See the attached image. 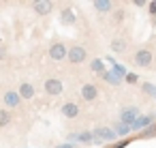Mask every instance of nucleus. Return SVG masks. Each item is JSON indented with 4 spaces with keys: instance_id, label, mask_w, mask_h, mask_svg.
I'll return each instance as SVG.
<instances>
[{
    "instance_id": "f03ea898",
    "label": "nucleus",
    "mask_w": 156,
    "mask_h": 148,
    "mask_svg": "<svg viewBox=\"0 0 156 148\" xmlns=\"http://www.w3.org/2000/svg\"><path fill=\"white\" fill-rule=\"evenodd\" d=\"M22 94H20V90H11V88H7L5 92H2V105L7 107V109H17V107H22Z\"/></svg>"
},
{
    "instance_id": "39448f33",
    "label": "nucleus",
    "mask_w": 156,
    "mask_h": 148,
    "mask_svg": "<svg viewBox=\"0 0 156 148\" xmlns=\"http://www.w3.org/2000/svg\"><path fill=\"white\" fill-rule=\"evenodd\" d=\"M43 88H45V92H47L49 97H60L62 90H64L62 80H58V77H47L45 84H43Z\"/></svg>"
},
{
    "instance_id": "4be33fe9",
    "label": "nucleus",
    "mask_w": 156,
    "mask_h": 148,
    "mask_svg": "<svg viewBox=\"0 0 156 148\" xmlns=\"http://www.w3.org/2000/svg\"><path fill=\"white\" fill-rule=\"evenodd\" d=\"M7 58V45H0V60Z\"/></svg>"
},
{
    "instance_id": "f257e3e1",
    "label": "nucleus",
    "mask_w": 156,
    "mask_h": 148,
    "mask_svg": "<svg viewBox=\"0 0 156 148\" xmlns=\"http://www.w3.org/2000/svg\"><path fill=\"white\" fill-rule=\"evenodd\" d=\"M152 62H154V52L150 47H139L133 54V65L139 67V69H150Z\"/></svg>"
},
{
    "instance_id": "dca6fc26",
    "label": "nucleus",
    "mask_w": 156,
    "mask_h": 148,
    "mask_svg": "<svg viewBox=\"0 0 156 148\" xmlns=\"http://www.w3.org/2000/svg\"><path fill=\"white\" fill-rule=\"evenodd\" d=\"M137 114H139V109L133 107V105H130V107H122V118H124L126 122H130L133 118H137Z\"/></svg>"
},
{
    "instance_id": "393cba45",
    "label": "nucleus",
    "mask_w": 156,
    "mask_h": 148,
    "mask_svg": "<svg viewBox=\"0 0 156 148\" xmlns=\"http://www.w3.org/2000/svg\"><path fill=\"white\" fill-rule=\"evenodd\" d=\"M133 5H135V7H145V2H143V0H135Z\"/></svg>"
},
{
    "instance_id": "6e6552de",
    "label": "nucleus",
    "mask_w": 156,
    "mask_h": 148,
    "mask_svg": "<svg viewBox=\"0 0 156 148\" xmlns=\"http://www.w3.org/2000/svg\"><path fill=\"white\" fill-rule=\"evenodd\" d=\"M94 137L96 139H103V142H113L118 137V133L111 129V127H96L94 129Z\"/></svg>"
},
{
    "instance_id": "0eeeda50",
    "label": "nucleus",
    "mask_w": 156,
    "mask_h": 148,
    "mask_svg": "<svg viewBox=\"0 0 156 148\" xmlns=\"http://www.w3.org/2000/svg\"><path fill=\"white\" fill-rule=\"evenodd\" d=\"M32 7V11L37 13V15H49L51 11H54V2H49V0H34V2L30 5Z\"/></svg>"
},
{
    "instance_id": "f8f14e48",
    "label": "nucleus",
    "mask_w": 156,
    "mask_h": 148,
    "mask_svg": "<svg viewBox=\"0 0 156 148\" xmlns=\"http://www.w3.org/2000/svg\"><path fill=\"white\" fill-rule=\"evenodd\" d=\"M98 13H113V2H109V0H94V5H92Z\"/></svg>"
},
{
    "instance_id": "a211bd4d",
    "label": "nucleus",
    "mask_w": 156,
    "mask_h": 148,
    "mask_svg": "<svg viewBox=\"0 0 156 148\" xmlns=\"http://www.w3.org/2000/svg\"><path fill=\"white\" fill-rule=\"evenodd\" d=\"M152 135H156V122H154V124H150V127H145V131H143V133H139V137H141V139L152 137Z\"/></svg>"
},
{
    "instance_id": "aec40b11",
    "label": "nucleus",
    "mask_w": 156,
    "mask_h": 148,
    "mask_svg": "<svg viewBox=\"0 0 156 148\" xmlns=\"http://www.w3.org/2000/svg\"><path fill=\"white\" fill-rule=\"evenodd\" d=\"M107 82H109V84H120L122 80H118V77H115L113 73H107Z\"/></svg>"
},
{
    "instance_id": "b1692460",
    "label": "nucleus",
    "mask_w": 156,
    "mask_h": 148,
    "mask_svg": "<svg viewBox=\"0 0 156 148\" xmlns=\"http://www.w3.org/2000/svg\"><path fill=\"white\" fill-rule=\"evenodd\" d=\"M150 13H152V15L156 13V2H150Z\"/></svg>"
},
{
    "instance_id": "5701e85b",
    "label": "nucleus",
    "mask_w": 156,
    "mask_h": 148,
    "mask_svg": "<svg viewBox=\"0 0 156 148\" xmlns=\"http://www.w3.org/2000/svg\"><path fill=\"white\" fill-rule=\"evenodd\" d=\"M143 90H145V92H154V86H150V84H145V86H143Z\"/></svg>"
},
{
    "instance_id": "9b49d317",
    "label": "nucleus",
    "mask_w": 156,
    "mask_h": 148,
    "mask_svg": "<svg viewBox=\"0 0 156 148\" xmlns=\"http://www.w3.org/2000/svg\"><path fill=\"white\" fill-rule=\"evenodd\" d=\"M60 112H62V116H64V118H69V120H75V118H77V116L81 114V109H79V105H77V103H73V101H69V103H64Z\"/></svg>"
},
{
    "instance_id": "7ed1b4c3",
    "label": "nucleus",
    "mask_w": 156,
    "mask_h": 148,
    "mask_svg": "<svg viewBox=\"0 0 156 148\" xmlns=\"http://www.w3.org/2000/svg\"><path fill=\"white\" fill-rule=\"evenodd\" d=\"M88 60V50L83 45H71L69 47V62L71 65H83Z\"/></svg>"
},
{
    "instance_id": "20e7f679",
    "label": "nucleus",
    "mask_w": 156,
    "mask_h": 148,
    "mask_svg": "<svg viewBox=\"0 0 156 148\" xmlns=\"http://www.w3.org/2000/svg\"><path fill=\"white\" fill-rule=\"evenodd\" d=\"M47 54H49V58H51V60H56V62H60V60L69 58V50H66V45H64V43H60V41L51 43V45H49V50H47Z\"/></svg>"
},
{
    "instance_id": "f3484780",
    "label": "nucleus",
    "mask_w": 156,
    "mask_h": 148,
    "mask_svg": "<svg viewBox=\"0 0 156 148\" xmlns=\"http://www.w3.org/2000/svg\"><path fill=\"white\" fill-rule=\"evenodd\" d=\"M90 69H92L94 73H101V75L105 73V65H103L101 58H92V60H90Z\"/></svg>"
},
{
    "instance_id": "2eb2a0df",
    "label": "nucleus",
    "mask_w": 156,
    "mask_h": 148,
    "mask_svg": "<svg viewBox=\"0 0 156 148\" xmlns=\"http://www.w3.org/2000/svg\"><path fill=\"white\" fill-rule=\"evenodd\" d=\"M111 17H113V24H122L126 20V9L124 7H115L113 13H111Z\"/></svg>"
},
{
    "instance_id": "423d86ee",
    "label": "nucleus",
    "mask_w": 156,
    "mask_h": 148,
    "mask_svg": "<svg viewBox=\"0 0 156 148\" xmlns=\"http://www.w3.org/2000/svg\"><path fill=\"white\" fill-rule=\"evenodd\" d=\"M79 97H81V101L92 103V101H96V97H98V88H96L94 84H83V86L79 88Z\"/></svg>"
},
{
    "instance_id": "ddd939ff",
    "label": "nucleus",
    "mask_w": 156,
    "mask_h": 148,
    "mask_svg": "<svg viewBox=\"0 0 156 148\" xmlns=\"http://www.w3.org/2000/svg\"><path fill=\"white\" fill-rule=\"evenodd\" d=\"M60 22H62L64 26H73V24H75V13H73L69 7L62 9V11H60Z\"/></svg>"
},
{
    "instance_id": "9d476101",
    "label": "nucleus",
    "mask_w": 156,
    "mask_h": 148,
    "mask_svg": "<svg viewBox=\"0 0 156 148\" xmlns=\"http://www.w3.org/2000/svg\"><path fill=\"white\" fill-rule=\"evenodd\" d=\"M20 94H22V99H24V101H30V99H34V94H37V88H34V84H32V82H28V80H24V82L20 84Z\"/></svg>"
},
{
    "instance_id": "412c9836",
    "label": "nucleus",
    "mask_w": 156,
    "mask_h": 148,
    "mask_svg": "<svg viewBox=\"0 0 156 148\" xmlns=\"http://www.w3.org/2000/svg\"><path fill=\"white\" fill-rule=\"evenodd\" d=\"M126 82H128V84H137V82H139V77H137V75H133V73H128V75H126Z\"/></svg>"
},
{
    "instance_id": "1a4fd4ad",
    "label": "nucleus",
    "mask_w": 156,
    "mask_h": 148,
    "mask_svg": "<svg viewBox=\"0 0 156 148\" xmlns=\"http://www.w3.org/2000/svg\"><path fill=\"white\" fill-rule=\"evenodd\" d=\"M128 39L126 37H113L111 39V52L113 54H126L128 52Z\"/></svg>"
},
{
    "instance_id": "4468645a",
    "label": "nucleus",
    "mask_w": 156,
    "mask_h": 148,
    "mask_svg": "<svg viewBox=\"0 0 156 148\" xmlns=\"http://www.w3.org/2000/svg\"><path fill=\"white\" fill-rule=\"evenodd\" d=\"M11 120H13V114H11V109L2 107V109H0V129H7V127L11 124Z\"/></svg>"
},
{
    "instance_id": "6ab92c4d",
    "label": "nucleus",
    "mask_w": 156,
    "mask_h": 148,
    "mask_svg": "<svg viewBox=\"0 0 156 148\" xmlns=\"http://www.w3.org/2000/svg\"><path fill=\"white\" fill-rule=\"evenodd\" d=\"M113 131H115L118 135H126V133H128V127H126V124H115Z\"/></svg>"
}]
</instances>
